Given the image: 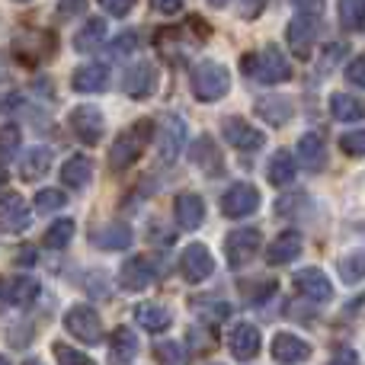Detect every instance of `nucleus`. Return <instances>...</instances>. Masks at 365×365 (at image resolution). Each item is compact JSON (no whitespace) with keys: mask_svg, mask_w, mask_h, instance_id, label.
Wrapping results in <instances>:
<instances>
[{"mask_svg":"<svg viewBox=\"0 0 365 365\" xmlns=\"http://www.w3.org/2000/svg\"><path fill=\"white\" fill-rule=\"evenodd\" d=\"M240 71L259 83H285L292 77L289 58H285L276 45H266V48L253 51V55H244L240 58Z\"/></svg>","mask_w":365,"mask_h":365,"instance_id":"f257e3e1","label":"nucleus"},{"mask_svg":"<svg viewBox=\"0 0 365 365\" xmlns=\"http://www.w3.org/2000/svg\"><path fill=\"white\" fill-rule=\"evenodd\" d=\"M231 90V74L218 61H199L192 68V96L199 103H215Z\"/></svg>","mask_w":365,"mask_h":365,"instance_id":"f03ea898","label":"nucleus"},{"mask_svg":"<svg viewBox=\"0 0 365 365\" xmlns=\"http://www.w3.org/2000/svg\"><path fill=\"white\" fill-rule=\"evenodd\" d=\"M148 135H151V122H138V125H132L128 132H122L119 138H115V145L109 148V167H113V170L132 167L135 160L141 158V151H145Z\"/></svg>","mask_w":365,"mask_h":365,"instance_id":"7ed1b4c3","label":"nucleus"},{"mask_svg":"<svg viewBox=\"0 0 365 365\" xmlns=\"http://www.w3.org/2000/svg\"><path fill=\"white\" fill-rule=\"evenodd\" d=\"M64 327L74 340L87 343V346H96L103 340V321L90 304H74V308L64 314Z\"/></svg>","mask_w":365,"mask_h":365,"instance_id":"20e7f679","label":"nucleus"},{"mask_svg":"<svg viewBox=\"0 0 365 365\" xmlns=\"http://www.w3.org/2000/svg\"><path fill=\"white\" fill-rule=\"evenodd\" d=\"M263 247V234L257 227H237L225 237V257L231 266H247Z\"/></svg>","mask_w":365,"mask_h":365,"instance_id":"39448f33","label":"nucleus"},{"mask_svg":"<svg viewBox=\"0 0 365 365\" xmlns=\"http://www.w3.org/2000/svg\"><path fill=\"white\" fill-rule=\"evenodd\" d=\"M257 208H259V189L253 182H234L221 195V215H227V218H247Z\"/></svg>","mask_w":365,"mask_h":365,"instance_id":"423d86ee","label":"nucleus"},{"mask_svg":"<svg viewBox=\"0 0 365 365\" xmlns=\"http://www.w3.org/2000/svg\"><path fill=\"white\" fill-rule=\"evenodd\" d=\"M180 272L186 282H205L208 276L215 272V257L205 244H189L182 247V257H180Z\"/></svg>","mask_w":365,"mask_h":365,"instance_id":"0eeeda50","label":"nucleus"},{"mask_svg":"<svg viewBox=\"0 0 365 365\" xmlns=\"http://www.w3.org/2000/svg\"><path fill=\"white\" fill-rule=\"evenodd\" d=\"M221 135L227 138V145H234L237 151H247V154H257L259 148L266 145L263 132H257V128H253L247 119H240V115H231V119H225V125H221Z\"/></svg>","mask_w":365,"mask_h":365,"instance_id":"6e6552de","label":"nucleus"},{"mask_svg":"<svg viewBox=\"0 0 365 365\" xmlns=\"http://www.w3.org/2000/svg\"><path fill=\"white\" fill-rule=\"evenodd\" d=\"M321 32V16H308V13H295V19L289 23V45L298 58H308L311 48L317 42Z\"/></svg>","mask_w":365,"mask_h":365,"instance_id":"1a4fd4ad","label":"nucleus"},{"mask_svg":"<svg viewBox=\"0 0 365 365\" xmlns=\"http://www.w3.org/2000/svg\"><path fill=\"white\" fill-rule=\"evenodd\" d=\"M29 225H32V215H29V205H26L23 195H16V192L0 195V231L23 234Z\"/></svg>","mask_w":365,"mask_h":365,"instance_id":"9d476101","label":"nucleus"},{"mask_svg":"<svg viewBox=\"0 0 365 365\" xmlns=\"http://www.w3.org/2000/svg\"><path fill=\"white\" fill-rule=\"evenodd\" d=\"M71 128H74V135L83 141V145H96V141L103 138V132H106V119H103V113L96 106H77L71 109Z\"/></svg>","mask_w":365,"mask_h":365,"instance_id":"9b49d317","label":"nucleus"},{"mask_svg":"<svg viewBox=\"0 0 365 365\" xmlns=\"http://www.w3.org/2000/svg\"><path fill=\"white\" fill-rule=\"evenodd\" d=\"M182 145H186V122L180 115H167L164 125L158 132V154L164 164H173V160L182 154Z\"/></svg>","mask_w":365,"mask_h":365,"instance_id":"f8f14e48","label":"nucleus"},{"mask_svg":"<svg viewBox=\"0 0 365 365\" xmlns=\"http://www.w3.org/2000/svg\"><path fill=\"white\" fill-rule=\"evenodd\" d=\"M158 269L160 266L154 263L151 257H132L119 269V285L122 289H128V292H145L148 285L158 279Z\"/></svg>","mask_w":365,"mask_h":365,"instance_id":"ddd939ff","label":"nucleus"},{"mask_svg":"<svg viewBox=\"0 0 365 365\" xmlns=\"http://www.w3.org/2000/svg\"><path fill=\"white\" fill-rule=\"evenodd\" d=\"M154 90H158V68L151 61L132 64L125 74V93L132 100H148V96H154Z\"/></svg>","mask_w":365,"mask_h":365,"instance_id":"4468645a","label":"nucleus"},{"mask_svg":"<svg viewBox=\"0 0 365 365\" xmlns=\"http://www.w3.org/2000/svg\"><path fill=\"white\" fill-rule=\"evenodd\" d=\"M311 343L308 340H298L295 334H276L272 336V359L282 362V365H298V362H308L311 359Z\"/></svg>","mask_w":365,"mask_h":365,"instance_id":"2eb2a0df","label":"nucleus"},{"mask_svg":"<svg viewBox=\"0 0 365 365\" xmlns=\"http://www.w3.org/2000/svg\"><path fill=\"white\" fill-rule=\"evenodd\" d=\"M295 289L302 292L304 298H311V302H330V298H334V285H330V279L324 276L317 266H308V269L295 272Z\"/></svg>","mask_w":365,"mask_h":365,"instance_id":"dca6fc26","label":"nucleus"},{"mask_svg":"<svg viewBox=\"0 0 365 365\" xmlns=\"http://www.w3.org/2000/svg\"><path fill=\"white\" fill-rule=\"evenodd\" d=\"M38 295V282L32 276H16V279H0V302L13 304V308H26Z\"/></svg>","mask_w":365,"mask_h":365,"instance_id":"f3484780","label":"nucleus"},{"mask_svg":"<svg viewBox=\"0 0 365 365\" xmlns=\"http://www.w3.org/2000/svg\"><path fill=\"white\" fill-rule=\"evenodd\" d=\"M304 250V240L298 231H285L272 240V247H266V263L269 266H285L292 259H298Z\"/></svg>","mask_w":365,"mask_h":365,"instance_id":"a211bd4d","label":"nucleus"},{"mask_svg":"<svg viewBox=\"0 0 365 365\" xmlns=\"http://www.w3.org/2000/svg\"><path fill=\"white\" fill-rule=\"evenodd\" d=\"M71 87H74L77 93H103V90L109 87V68L106 64H100V61L83 64V68L74 71Z\"/></svg>","mask_w":365,"mask_h":365,"instance_id":"6ab92c4d","label":"nucleus"},{"mask_svg":"<svg viewBox=\"0 0 365 365\" xmlns=\"http://www.w3.org/2000/svg\"><path fill=\"white\" fill-rule=\"evenodd\" d=\"M259 349H263V340H259V330L253 324H237L231 330V353L234 359L247 362V359H257Z\"/></svg>","mask_w":365,"mask_h":365,"instance_id":"aec40b11","label":"nucleus"},{"mask_svg":"<svg viewBox=\"0 0 365 365\" xmlns=\"http://www.w3.org/2000/svg\"><path fill=\"white\" fill-rule=\"evenodd\" d=\"M173 212H177L180 227L192 231V227H199L202 221H205V202H202V195H195V192H180L177 202H173Z\"/></svg>","mask_w":365,"mask_h":365,"instance_id":"412c9836","label":"nucleus"},{"mask_svg":"<svg viewBox=\"0 0 365 365\" xmlns=\"http://www.w3.org/2000/svg\"><path fill=\"white\" fill-rule=\"evenodd\" d=\"M93 180V160L87 154H74L61 164V182L68 189H87Z\"/></svg>","mask_w":365,"mask_h":365,"instance_id":"4be33fe9","label":"nucleus"},{"mask_svg":"<svg viewBox=\"0 0 365 365\" xmlns=\"http://www.w3.org/2000/svg\"><path fill=\"white\" fill-rule=\"evenodd\" d=\"M135 356H138V336L128 327H119L109 340V359H113V365H128Z\"/></svg>","mask_w":365,"mask_h":365,"instance_id":"5701e85b","label":"nucleus"},{"mask_svg":"<svg viewBox=\"0 0 365 365\" xmlns=\"http://www.w3.org/2000/svg\"><path fill=\"white\" fill-rule=\"evenodd\" d=\"M298 164L311 173H317L324 167V138L321 135L308 132V135L298 138Z\"/></svg>","mask_w":365,"mask_h":365,"instance_id":"b1692460","label":"nucleus"},{"mask_svg":"<svg viewBox=\"0 0 365 365\" xmlns=\"http://www.w3.org/2000/svg\"><path fill=\"white\" fill-rule=\"evenodd\" d=\"M135 321L148 330V334H164L170 327V311L164 304H154V302H145L135 308Z\"/></svg>","mask_w":365,"mask_h":365,"instance_id":"393cba45","label":"nucleus"},{"mask_svg":"<svg viewBox=\"0 0 365 365\" xmlns=\"http://www.w3.org/2000/svg\"><path fill=\"white\" fill-rule=\"evenodd\" d=\"M330 113L336 122H362L365 119V100L349 93H334L330 96Z\"/></svg>","mask_w":365,"mask_h":365,"instance_id":"a878e982","label":"nucleus"},{"mask_svg":"<svg viewBox=\"0 0 365 365\" xmlns=\"http://www.w3.org/2000/svg\"><path fill=\"white\" fill-rule=\"evenodd\" d=\"M295 158H292L289 151H276L269 158V164H266V180L272 182V186H289L292 180H295Z\"/></svg>","mask_w":365,"mask_h":365,"instance_id":"bb28decb","label":"nucleus"},{"mask_svg":"<svg viewBox=\"0 0 365 365\" xmlns=\"http://www.w3.org/2000/svg\"><path fill=\"white\" fill-rule=\"evenodd\" d=\"M93 240H96V247H103V250H125V247H132V227L115 221V225L96 231Z\"/></svg>","mask_w":365,"mask_h":365,"instance_id":"cd10ccee","label":"nucleus"},{"mask_svg":"<svg viewBox=\"0 0 365 365\" xmlns=\"http://www.w3.org/2000/svg\"><path fill=\"white\" fill-rule=\"evenodd\" d=\"M103 38H106V19H87L83 23V29L74 36V48L77 51H93L96 45H103Z\"/></svg>","mask_w":365,"mask_h":365,"instance_id":"c85d7f7f","label":"nucleus"},{"mask_svg":"<svg viewBox=\"0 0 365 365\" xmlns=\"http://www.w3.org/2000/svg\"><path fill=\"white\" fill-rule=\"evenodd\" d=\"M48 167H51V154L45 151V148H32V151L26 154V160H23L19 177H23V180H38V177H45V173H48Z\"/></svg>","mask_w":365,"mask_h":365,"instance_id":"c756f323","label":"nucleus"},{"mask_svg":"<svg viewBox=\"0 0 365 365\" xmlns=\"http://www.w3.org/2000/svg\"><path fill=\"white\" fill-rule=\"evenodd\" d=\"M192 160L205 167V173H218L221 170V154H218V148H215V141L208 138V135H202L199 145L192 148Z\"/></svg>","mask_w":365,"mask_h":365,"instance_id":"7c9ffc66","label":"nucleus"},{"mask_svg":"<svg viewBox=\"0 0 365 365\" xmlns=\"http://www.w3.org/2000/svg\"><path fill=\"white\" fill-rule=\"evenodd\" d=\"M71 237H74V221H71V218H58L55 225L45 231L42 244L48 247V250H61V247L71 244Z\"/></svg>","mask_w":365,"mask_h":365,"instance_id":"2f4dec72","label":"nucleus"},{"mask_svg":"<svg viewBox=\"0 0 365 365\" xmlns=\"http://www.w3.org/2000/svg\"><path fill=\"white\" fill-rule=\"evenodd\" d=\"M257 113L263 115L269 125H282V122L292 115V106H289V100H282V96H272V100L257 103Z\"/></svg>","mask_w":365,"mask_h":365,"instance_id":"473e14b6","label":"nucleus"},{"mask_svg":"<svg viewBox=\"0 0 365 365\" xmlns=\"http://www.w3.org/2000/svg\"><path fill=\"white\" fill-rule=\"evenodd\" d=\"M340 23L349 32L365 29V0H340Z\"/></svg>","mask_w":365,"mask_h":365,"instance_id":"72a5a7b5","label":"nucleus"},{"mask_svg":"<svg viewBox=\"0 0 365 365\" xmlns=\"http://www.w3.org/2000/svg\"><path fill=\"white\" fill-rule=\"evenodd\" d=\"M19 151V128L16 125H4L0 128V167L10 164Z\"/></svg>","mask_w":365,"mask_h":365,"instance_id":"f704fd0d","label":"nucleus"},{"mask_svg":"<svg viewBox=\"0 0 365 365\" xmlns=\"http://www.w3.org/2000/svg\"><path fill=\"white\" fill-rule=\"evenodd\" d=\"M340 279L346 285H356L365 279V253H353V257H346L340 263Z\"/></svg>","mask_w":365,"mask_h":365,"instance_id":"c9c22d12","label":"nucleus"},{"mask_svg":"<svg viewBox=\"0 0 365 365\" xmlns=\"http://www.w3.org/2000/svg\"><path fill=\"white\" fill-rule=\"evenodd\" d=\"M64 202H68V195L61 192V189H42V192L36 195V208L42 215L48 212H58V208H64Z\"/></svg>","mask_w":365,"mask_h":365,"instance_id":"e433bc0d","label":"nucleus"},{"mask_svg":"<svg viewBox=\"0 0 365 365\" xmlns=\"http://www.w3.org/2000/svg\"><path fill=\"white\" fill-rule=\"evenodd\" d=\"M154 359L160 365H182L186 362V353H182L180 343H158L154 346Z\"/></svg>","mask_w":365,"mask_h":365,"instance_id":"4c0bfd02","label":"nucleus"},{"mask_svg":"<svg viewBox=\"0 0 365 365\" xmlns=\"http://www.w3.org/2000/svg\"><path fill=\"white\" fill-rule=\"evenodd\" d=\"M51 349H55L58 365H96L87 353H81V349H71V346H64V343H55Z\"/></svg>","mask_w":365,"mask_h":365,"instance_id":"58836bf2","label":"nucleus"},{"mask_svg":"<svg viewBox=\"0 0 365 365\" xmlns=\"http://www.w3.org/2000/svg\"><path fill=\"white\" fill-rule=\"evenodd\" d=\"M340 148H343V154H349V158H365V128L343 135V138H340Z\"/></svg>","mask_w":365,"mask_h":365,"instance_id":"ea45409f","label":"nucleus"},{"mask_svg":"<svg viewBox=\"0 0 365 365\" xmlns=\"http://www.w3.org/2000/svg\"><path fill=\"white\" fill-rule=\"evenodd\" d=\"M135 48H138V32H135V29L122 32V36L115 38L113 45H109V51H113V58H125V55H132Z\"/></svg>","mask_w":365,"mask_h":365,"instance_id":"a19ab883","label":"nucleus"},{"mask_svg":"<svg viewBox=\"0 0 365 365\" xmlns=\"http://www.w3.org/2000/svg\"><path fill=\"white\" fill-rule=\"evenodd\" d=\"M195 311H199V314H205L208 321H225V317L231 314V304H225V302H215V304L199 302V304H195Z\"/></svg>","mask_w":365,"mask_h":365,"instance_id":"79ce46f5","label":"nucleus"},{"mask_svg":"<svg viewBox=\"0 0 365 365\" xmlns=\"http://www.w3.org/2000/svg\"><path fill=\"white\" fill-rule=\"evenodd\" d=\"M346 81L365 90V55H359V58H353V61H349V68H346Z\"/></svg>","mask_w":365,"mask_h":365,"instance_id":"37998d69","label":"nucleus"},{"mask_svg":"<svg viewBox=\"0 0 365 365\" xmlns=\"http://www.w3.org/2000/svg\"><path fill=\"white\" fill-rule=\"evenodd\" d=\"M87 10V0H58V16L71 19V16H81Z\"/></svg>","mask_w":365,"mask_h":365,"instance_id":"c03bdc74","label":"nucleus"},{"mask_svg":"<svg viewBox=\"0 0 365 365\" xmlns=\"http://www.w3.org/2000/svg\"><path fill=\"white\" fill-rule=\"evenodd\" d=\"M100 6L109 13V16H125V13H132L135 0H100Z\"/></svg>","mask_w":365,"mask_h":365,"instance_id":"a18cd8bd","label":"nucleus"},{"mask_svg":"<svg viewBox=\"0 0 365 365\" xmlns=\"http://www.w3.org/2000/svg\"><path fill=\"white\" fill-rule=\"evenodd\" d=\"M266 0H240V16L244 19H257L259 13H263Z\"/></svg>","mask_w":365,"mask_h":365,"instance_id":"49530a36","label":"nucleus"},{"mask_svg":"<svg viewBox=\"0 0 365 365\" xmlns=\"http://www.w3.org/2000/svg\"><path fill=\"white\" fill-rule=\"evenodd\" d=\"M295 10L308 16H324V0H295Z\"/></svg>","mask_w":365,"mask_h":365,"instance_id":"de8ad7c7","label":"nucleus"},{"mask_svg":"<svg viewBox=\"0 0 365 365\" xmlns=\"http://www.w3.org/2000/svg\"><path fill=\"white\" fill-rule=\"evenodd\" d=\"M151 6L158 13H164V16H173V13L182 10V0H151Z\"/></svg>","mask_w":365,"mask_h":365,"instance_id":"09e8293b","label":"nucleus"},{"mask_svg":"<svg viewBox=\"0 0 365 365\" xmlns=\"http://www.w3.org/2000/svg\"><path fill=\"white\" fill-rule=\"evenodd\" d=\"M330 365H359V356L353 353V349H340V353L334 356V362Z\"/></svg>","mask_w":365,"mask_h":365,"instance_id":"8fccbe9b","label":"nucleus"},{"mask_svg":"<svg viewBox=\"0 0 365 365\" xmlns=\"http://www.w3.org/2000/svg\"><path fill=\"white\" fill-rule=\"evenodd\" d=\"M208 4H212V6H225L227 0H208Z\"/></svg>","mask_w":365,"mask_h":365,"instance_id":"3c124183","label":"nucleus"},{"mask_svg":"<svg viewBox=\"0 0 365 365\" xmlns=\"http://www.w3.org/2000/svg\"><path fill=\"white\" fill-rule=\"evenodd\" d=\"M23 365H42V362H38V359H26Z\"/></svg>","mask_w":365,"mask_h":365,"instance_id":"603ef678","label":"nucleus"},{"mask_svg":"<svg viewBox=\"0 0 365 365\" xmlns=\"http://www.w3.org/2000/svg\"><path fill=\"white\" fill-rule=\"evenodd\" d=\"M0 365H10V362H6V359H4V356H0Z\"/></svg>","mask_w":365,"mask_h":365,"instance_id":"864d4df0","label":"nucleus"},{"mask_svg":"<svg viewBox=\"0 0 365 365\" xmlns=\"http://www.w3.org/2000/svg\"><path fill=\"white\" fill-rule=\"evenodd\" d=\"M16 4H29V0H16Z\"/></svg>","mask_w":365,"mask_h":365,"instance_id":"5fc2aeb1","label":"nucleus"},{"mask_svg":"<svg viewBox=\"0 0 365 365\" xmlns=\"http://www.w3.org/2000/svg\"><path fill=\"white\" fill-rule=\"evenodd\" d=\"M0 180H4V170H0Z\"/></svg>","mask_w":365,"mask_h":365,"instance_id":"6e6d98bb","label":"nucleus"}]
</instances>
